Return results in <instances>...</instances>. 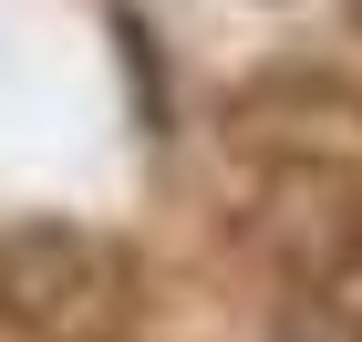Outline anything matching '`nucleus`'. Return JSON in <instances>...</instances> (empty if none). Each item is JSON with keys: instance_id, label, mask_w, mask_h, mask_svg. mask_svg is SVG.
Masks as SVG:
<instances>
[{"instance_id": "f257e3e1", "label": "nucleus", "mask_w": 362, "mask_h": 342, "mask_svg": "<svg viewBox=\"0 0 362 342\" xmlns=\"http://www.w3.org/2000/svg\"><path fill=\"white\" fill-rule=\"evenodd\" d=\"M0 321L21 342H124L135 321V249L104 228H0Z\"/></svg>"}]
</instances>
